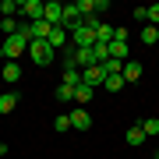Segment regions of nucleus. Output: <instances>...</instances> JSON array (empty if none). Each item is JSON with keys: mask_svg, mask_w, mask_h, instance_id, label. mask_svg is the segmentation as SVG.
Returning a JSON list of instances; mask_svg holds the SVG:
<instances>
[{"mask_svg": "<svg viewBox=\"0 0 159 159\" xmlns=\"http://www.w3.org/2000/svg\"><path fill=\"white\" fill-rule=\"evenodd\" d=\"M29 43H32V35H29V25H21V29H18L14 35H7L4 43H0V60H18L21 57L25 50H29Z\"/></svg>", "mask_w": 159, "mask_h": 159, "instance_id": "1", "label": "nucleus"}, {"mask_svg": "<svg viewBox=\"0 0 159 159\" xmlns=\"http://www.w3.org/2000/svg\"><path fill=\"white\" fill-rule=\"evenodd\" d=\"M29 57L39 64V67H50V64L57 60V50H53L46 39H32V43H29Z\"/></svg>", "mask_w": 159, "mask_h": 159, "instance_id": "2", "label": "nucleus"}, {"mask_svg": "<svg viewBox=\"0 0 159 159\" xmlns=\"http://www.w3.org/2000/svg\"><path fill=\"white\" fill-rule=\"evenodd\" d=\"M18 14L29 18V25H32V21H43V18H46V4H43V0H21Z\"/></svg>", "mask_w": 159, "mask_h": 159, "instance_id": "3", "label": "nucleus"}, {"mask_svg": "<svg viewBox=\"0 0 159 159\" xmlns=\"http://www.w3.org/2000/svg\"><path fill=\"white\" fill-rule=\"evenodd\" d=\"M81 85H89V89H102V85H106V71H102V64L81 71Z\"/></svg>", "mask_w": 159, "mask_h": 159, "instance_id": "4", "label": "nucleus"}, {"mask_svg": "<svg viewBox=\"0 0 159 159\" xmlns=\"http://www.w3.org/2000/svg\"><path fill=\"white\" fill-rule=\"evenodd\" d=\"M78 25H81L78 7H74V4H64V25H60V29H67V35H71L74 29H78Z\"/></svg>", "mask_w": 159, "mask_h": 159, "instance_id": "5", "label": "nucleus"}, {"mask_svg": "<svg viewBox=\"0 0 159 159\" xmlns=\"http://www.w3.org/2000/svg\"><path fill=\"white\" fill-rule=\"evenodd\" d=\"M46 21H50L53 29H60V25H64V4L50 0V4H46Z\"/></svg>", "mask_w": 159, "mask_h": 159, "instance_id": "6", "label": "nucleus"}, {"mask_svg": "<svg viewBox=\"0 0 159 159\" xmlns=\"http://www.w3.org/2000/svg\"><path fill=\"white\" fill-rule=\"evenodd\" d=\"M71 127H74V131H89V127H92V117H89V110H81V106L74 110V113H71Z\"/></svg>", "mask_w": 159, "mask_h": 159, "instance_id": "7", "label": "nucleus"}, {"mask_svg": "<svg viewBox=\"0 0 159 159\" xmlns=\"http://www.w3.org/2000/svg\"><path fill=\"white\" fill-rule=\"evenodd\" d=\"M120 78H124V85L138 81V78H142V64H138V60H127V64H124V71H120Z\"/></svg>", "mask_w": 159, "mask_h": 159, "instance_id": "8", "label": "nucleus"}, {"mask_svg": "<svg viewBox=\"0 0 159 159\" xmlns=\"http://www.w3.org/2000/svg\"><path fill=\"white\" fill-rule=\"evenodd\" d=\"M50 32H53V25L46 21V18H43V21H32V25H29V35H32V39H50Z\"/></svg>", "mask_w": 159, "mask_h": 159, "instance_id": "9", "label": "nucleus"}, {"mask_svg": "<svg viewBox=\"0 0 159 159\" xmlns=\"http://www.w3.org/2000/svg\"><path fill=\"white\" fill-rule=\"evenodd\" d=\"M46 43H50L53 50H64V46H71V35H67V29H53Z\"/></svg>", "mask_w": 159, "mask_h": 159, "instance_id": "10", "label": "nucleus"}, {"mask_svg": "<svg viewBox=\"0 0 159 159\" xmlns=\"http://www.w3.org/2000/svg\"><path fill=\"white\" fill-rule=\"evenodd\" d=\"M124 138H127V145H131V148H138V145H145V131H142V124H131Z\"/></svg>", "mask_w": 159, "mask_h": 159, "instance_id": "11", "label": "nucleus"}, {"mask_svg": "<svg viewBox=\"0 0 159 159\" xmlns=\"http://www.w3.org/2000/svg\"><path fill=\"white\" fill-rule=\"evenodd\" d=\"M60 85H67V89H78V85H81V71H78V67H64V78H60Z\"/></svg>", "mask_w": 159, "mask_h": 159, "instance_id": "12", "label": "nucleus"}, {"mask_svg": "<svg viewBox=\"0 0 159 159\" xmlns=\"http://www.w3.org/2000/svg\"><path fill=\"white\" fill-rule=\"evenodd\" d=\"M0 78H4V81H18V78H21V67H18V60H7V64H4V71H0Z\"/></svg>", "mask_w": 159, "mask_h": 159, "instance_id": "13", "label": "nucleus"}, {"mask_svg": "<svg viewBox=\"0 0 159 159\" xmlns=\"http://www.w3.org/2000/svg\"><path fill=\"white\" fill-rule=\"evenodd\" d=\"M96 43H113V25L99 21V25H96Z\"/></svg>", "mask_w": 159, "mask_h": 159, "instance_id": "14", "label": "nucleus"}, {"mask_svg": "<svg viewBox=\"0 0 159 159\" xmlns=\"http://www.w3.org/2000/svg\"><path fill=\"white\" fill-rule=\"evenodd\" d=\"M14 106H18V92H4L0 96V113H11Z\"/></svg>", "mask_w": 159, "mask_h": 159, "instance_id": "15", "label": "nucleus"}, {"mask_svg": "<svg viewBox=\"0 0 159 159\" xmlns=\"http://www.w3.org/2000/svg\"><path fill=\"white\" fill-rule=\"evenodd\" d=\"M74 7H78V14H81V21H85V18H92V14H96V0H78V4H74Z\"/></svg>", "mask_w": 159, "mask_h": 159, "instance_id": "16", "label": "nucleus"}, {"mask_svg": "<svg viewBox=\"0 0 159 159\" xmlns=\"http://www.w3.org/2000/svg\"><path fill=\"white\" fill-rule=\"evenodd\" d=\"M89 99H96V89H89V85L74 89V102H89Z\"/></svg>", "mask_w": 159, "mask_h": 159, "instance_id": "17", "label": "nucleus"}, {"mask_svg": "<svg viewBox=\"0 0 159 159\" xmlns=\"http://www.w3.org/2000/svg\"><path fill=\"white\" fill-rule=\"evenodd\" d=\"M142 131H145V138H156V134H159V117L142 120Z\"/></svg>", "mask_w": 159, "mask_h": 159, "instance_id": "18", "label": "nucleus"}, {"mask_svg": "<svg viewBox=\"0 0 159 159\" xmlns=\"http://www.w3.org/2000/svg\"><path fill=\"white\" fill-rule=\"evenodd\" d=\"M156 39H159V29H156V25H145V29H142V43L145 46H156Z\"/></svg>", "mask_w": 159, "mask_h": 159, "instance_id": "19", "label": "nucleus"}, {"mask_svg": "<svg viewBox=\"0 0 159 159\" xmlns=\"http://www.w3.org/2000/svg\"><path fill=\"white\" fill-rule=\"evenodd\" d=\"M106 92H120L124 89V78H120V74H106V85H102Z\"/></svg>", "mask_w": 159, "mask_h": 159, "instance_id": "20", "label": "nucleus"}, {"mask_svg": "<svg viewBox=\"0 0 159 159\" xmlns=\"http://www.w3.org/2000/svg\"><path fill=\"white\" fill-rule=\"evenodd\" d=\"M92 53H96L99 64H106V60H110V43H96V46H92Z\"/></svg>", "mask_w": 159, "mask_h": 159, "instance_id": "21", "label": "nucleus"}, {"mask_svg": "<svg viewBox=\"0 0 159 159\" xmlns=\"http://www.w3.org/2000/svg\"><path fill=\"white\" fill-rule=\"evenodd\" d=\"M18 29H21V25H18L14 18H0V32H4V35H14Z\"/></svg>", "mask_w": 159, "mask_h": 159, "instance_id": "22", "label": "nucleus"}, {"mask_svg": "<svg viewBox=\"0 0 159 159\" xmlns=\"http://www.w3.org/2000/svg\"><path fill=\"white\" fill-rule=\"evenodd\" d=\"M53 131H60V134H64V131H71V113H60L57 120H53Z\"/></svg>", "mask_w": 159, "mask_h": 159, "instance_id": "23", "label": "nucleus"}, {"mask_svg": "<svg viewBox=\"0 0 159 159\" xmlns=\"http://www.w3.org/2000/svg\"><path fill=\"white\" fill-rule=\"evenodd\" d=\"M18 7H21V4H14V0H4V4H0V14H4V18H14V14H18Z\"/></svg>", "mask_w": 159, "mask_h": 159, "instance_id": "24", "label": "nucleus"}, {"mask_svg": "<svg viewBox=\"0 0 159 159\" xmlns=\"http://www.w3.org/2000/svg\"><path fill=\"white\" fill-rule=\"evenodd\" d=\"M57 99H60V102H71V99H74V89H67V85H57Z\"/></svg>", "mask_w": 159, "mask_h": 159, "instance_id": "25", "label": "nucleus"}, {"mask_svg": "<svg viewBox=\"0 0 159 159\" xmlns=\"http://www.w3.org/2000/svg\"><path fill=\"white\" fill-rule=\"evenodd\" d=\"M131 18H134V21H145V25H148V7H134V11H131Z\"/></svg>", "mask_w": 159, "mask_h": 159, "instance_id": "26", "label": "nucleus"}, {"mask_svg": "<svg viewBox=\"0 0 159 159\" xmlns=\"http://www.w3.org/2000/svg\"><path fill=\"white\" fill-rule=\"evenodd\" d=\"M148 25H156V29H159V4L148 7Z\"/></svg>", "mask_w": 159, "mask_h": 159, "instance_id": "27", "label": "nucleus"}, {"mask_svg": "<svg viewBox=\"0 0 159 159\" xmlns=\"http://www.w3.org/2000/svg\"><path fill=\"white\" fill-rule=\"evenodd\" d=\"M152 159H159V152H156V156H152Z\"/></svg>", "mask_w": 159, "mask_h": 159, "instance_id": "28", "label": "nucleus"}]
</instances>
